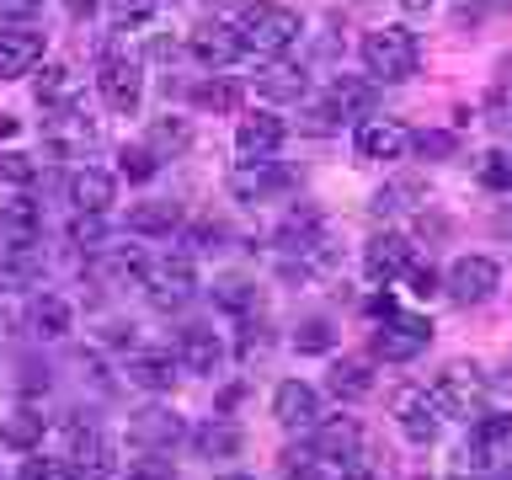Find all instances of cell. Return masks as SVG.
<instances>
[{"label": "cell", "instance_id": "cell-52", "mask_svg": "<svg viewBox=\"0 0 512 480\" xmlns=\"http://www.w3.org/2000/svg\"><path fill=\"white\" fill-rule=\"evenodd\" d=\"M342 480H384V475H374V470H358V464H347Z\"/></svg>", "mask_w": 512, "mask_h": 480}, {"label": "cell", "instance_id": "cell-58", "mask_svg": "<svg viewBox=\"0 0 512 480\" xmlns=\"http://www.w3.org/2000/svg\"><path fill=\"white\" fill-rule=\"evenodd\" d=\"M502 112H507V123H512V91L502 96Z\"/></svg>", "mask_w": 512, "mask_h": 480}, {"label": "cell", "instance_id": "cell-25", "mask_svg": "<svg viewBox=\"0 0 512 480\" xmlns=\"http://www.w3.org/2000/svg\"><path fill=\"white\" fill-rule=\"evenodd\" d=\"M187 48L198 64H230V59H240V32L230 22H203V27H192Z\"/></svg>", "mask_w": 512, "mask_h": 480}, {"label": "cell", "instance_id": "cell-4", "mask_svg": "<svg viewBox=\"0 0 512 480\" xmlns=\"http://www.w3.org/2000/svg\"><path fill=\"white\" fill-rule=\"evenodd\" d=\"M139 288L150 294V304L160 310H176V304H187L198 294V267H192L187 251H171V256H150L139 272Z\"/></svg>", "mask_w": 512, "mask_h": 480}, {"label": "cell", "instance_id": "cell-28", "mask_svg": "<svg viewBox=\"0 0 512 480\" xmlns=\"http://www.w3.org/2000/svg\"><path fill=\"white\" fill-rule=\"evenodd\" d=\"M256 91L267 96V102H299L304 91H310V75L299 70V64H283V59H272L262 75H256Z\"/></svg>", "mask_w": 512, "mask_h": 480}, {"label": "cell", "instance_id": "cell-50", "mask_svg": "<svg viewBox=\"0 0 512 480\" xmlns=\"http://www.w3.org/2000/svg\"><path fill=\"white\" fill-rule=\"evenodd\" d=\"M406 278H411V294H422V299L438 294V272H432V267H416V262H411Z\"/></svg>", "mask_w": 512, "mask_h": 480}, {"label": "cell", "instance_id": "cell-20", "mask_svg": "<svg viewBox=\"0 0 512 480\" xmlns=\"http://www.w3.org/2000/svg\"><path fill=\"white\" fill-rule=\"evenodd\" d=\"M352 144H358L363 160H400L411 150V134L400 123H390V118H363L358 134H352Z\"/></svg>", "mask_w": 512, "mask_h": 480}, {"label": "cell", "instance_id": "cell-49", "mask_svg": "<svg viewBox=\"0 0 512 480\" xmlns=\"http://www.w3.org/2000/svg\"><path fill=\"white\" fill-rule=\"evenodd\" d=\"M38 11H43V0H0V22H27Z\"/></svg>", "mask_w": 512, "mask_h": 480}, {"label": "cell", "instance_id": "cell-56", "mask_svg": "<svg viewBox=\"0 0 512 480\" xmlns=\"http://www.w3.org/2000/svg\"><path fill=\"white\" fill-rule=\"evenodd\" d=\"M400 6H406V11H427L432 0H400Z\"/></svg>", "mask_w": 512, "mask_h": 480}, {"label": "cell", "instance_id": "cell-29", "mask_svg": "<svg viewBox=\"0 0 512 480\" xmlns=\"http://www.w3.org/2000/svg\"><path fill=\"white\" fill-rule=\"evenodd\" d=\"M427 203V182L422 176H395L374 192V214L390 219V214H406V208H422Z\"/></svg>", "mask_w": 512, "mask_h": 480}, {"label": "cell", "instance_id": "cell-17", "mask_svg": "<svg viewBox=\"0 0 512 480\" xmlns=\"http://www.w3.org/2000/svg\"><path fill=\"white\" fill-rule=\"evenodd\" d=\"M272 422H278V427H315V422H320V395H315V384L283 379L278 390H272Z\"/></svg>", "mask_w": 512, "mask_h": 480}, {"label": "cell", "instance_id": "cell-2", "mask_svg": "<svg viewBox=\"0 0 512 480\" xmlns=\"http://www.w3.org/2000/svg\"><path fill=\"white\" fill-rule=\"evenodd\" d=\"M240 32V54H256V59H283L288 48L299 43V11H288V6H251L246 16L235 22Z\"/></svg>", "mask_w": 512, "mask_h": 480}, {"label": "cell", "instance_id": "cell-54", "mask_svg": "<svg viewBox=\"0 0 512 480\" xmlns=\"http://www.w3.org/2000/svg\"><path fill=\"white\" fill-rule=\"evenodd\" d=\"M288 480H320V475L310 470V464H294V470H288Z\"/></svg>", "mask_w": 512, "mask_h": 480}, {"label": "cell", "instance_id": "cell-31", "mask_svg": "<svg viewBox=\"0 0 512 480\" xmlns=\"http://www.w3.org/2000/svg\"><path fill=\"white\" fill-rule=\"evenodd\" d=\"M43 432H48V416H43V411H32V406H22V411H11L6 422H0V443H6V448H22V454H32V448L43 443Z\"/></svg>", "mask_w": 512, "mask_h": 480}, {"label": "cell", "instance_id": "cell-33", "mask_svg": "<svg viewBox=\"0 0 512 480\" xmlns=\"http://www.w3.org/2000/svg\"><path fill=\"white\" fill-rule=\"evenodd\" d=\"M368 390H374V363L368 358H342L331 368V395L336 400H363Z\"/></svg>", "mask_w": 512, "mask_h": 480}, {"label": "cell", "instance_id": "cell-61", "mask_svg": "<svg viewBox=\"0 0 512 480\" xmlns=\"http://www.w3.org/2000/svg\"><path fill=\"white\" fill-rule=\"evenodd\" d=\"M502 384H507V390H512V368H507V379H502Z\"/></svg>", "mask_w": 512, "mask_h": 480}, {"label": "cell", "instance_id": "cell-55", "mask_svg": "<svg viewBox=\"0 0 512 480\" xmlns=\"http://www.w3.org/2000/svg\"><path fill=\"white\" fill-rule=\"evenodd\" d=\"M16 134V118H11V112H0V139H11Z\"/></svg>", "mask_w": 512, "mask_h": 480}, {"label": "cell", "instance_id": "cell-10", "mask_svg": "<svg viewBox=\"0 0 512 480\" xmlns=\"http://www.w3.org/2000/svg\"><path fill=\"white\" fill-rule=\"evenodd\" d=\"M70 480H112L118 475V454L96 427H70V448H64Z\"/></svg>", "mask_w": 512, "mask_h": 480}, {"label": "cell", "instance_id": "cell-47", "mask_svg": "<svg viewBox=\"0 0 512 480\" xmlns=\"http://www.w3.org/2000/svg\"><path fill=\"white\" fill-rule=\"evenodd\" d=\"M411 144H416L422 155H432V160L454 155V134H443V128H427V134H411Z\"/></svg>", "mask_w": 512, "mask_h": 480}, {"label": "cell", "instance_id": "cell-15", "mask_svg": "<svg viewBox=\"0 0 512 480\" xmlns=\"http://www.w3.org/2000/svg\"><path fill=\"white\" fill-rule=\"evenodd\" d=\"M43 240V208L32 198L0 203V246L6 251H32Z\"/></svg>", "mask_w": 512, "mask_h": 480}, {"label": "cell", "instance_id": "cell-9", "mask_svg": "<svg viewBox=\"0 0 512 480\" xmlns=\"http://www.w3.org/2000/svg\"><path fill=\"white\" fill-rule=\"evenodd\" d=\"M496 288H502V267H496L491 256H459L443 278V294L454 304H464V310H470V304H486Z\"/></svg>", "mask_w": 512, "mask_h": 480}, {"label": "cell", "instance_id": "cell-21", "mask_svg": "<svg viewBox=\"0 0 512 480\" xmlns=\"http://www.w3.org/2000/svg\"><path fill=\"white\" fill-rule=\"evenodd\" d=\"M176 352H128L123 358V379L134 384V390H150V395H160V390H171V379H176Z\"/></svg>", "mask_w": 512, "mask_h": 480}, {"label": "cell", "instance_id": "cell-14", "mask_svg": "<svg viewBox=\"0 0 512 480\" xmlns=\"http://www.w3.org/2000/svg\"><path fill=\"white\" fill-rule=\"evenodd\" d=\"M358 454H363V422H358V416H326V422H315L310 459H326V464H352Z\"/></svg>", "mask_w": 512, "mask_h": 480}, {"label": "cell", "instance_id": "cell-13", "mask_svg": "<svg viewBox=\"0 0 512 480\" xmlns=\"http://www.w3.org/2000/svg\"><path fill=\"white\" fill-rule=\"evenodd\" d=\"M294 187V176H288L283 166H272V155L262 160H240V166L230 171V192L240 203H267V198H278V192Z\"/></svg>", "mask_w": 512, "mask_h": 480}, {"label": "cell", "instance_id": "cell-48", "mask_svg": "<svg viewBox=\"0 0 512 480\" xmlns=\"http://www.w3.org/2000/svg\"><path fill=\"white\" fill-rule=\"evenodd\" d=\"M123 480H171V464L166 459H139V464H128Z\"/></svg>", "mask_w": 512, "mask_h": 480}, {"label": "cell", "instance_id": "cell-45", "mask_svg": "<svg viewBox=\"0 0 512 480\" xmlns=\"http://www.w3.org/2000/svg\"><path fill=\"white\" fill-rule=\"evenodd\" d=\"M22 480H70V464H64V454H32L22 464Z\"/></svg>", "mask_w": 512, "mask_h": 480}, {"label": "cell", "instance_id": "cell-27", "mask_svg": "<svg viewBox=\"0 0 512 480\" xmlns=\"http://www.w3.org/2000/svg\"><path fill=\"white\" fill-rule=\"evenodd\" d=\"M32 331H38L43 342H59V336H70V331H75V310H70V299L54 294V288H43V294L32 299Z\"/></svg>", "mask_w": 512, "mask_h": 480}, {"label": "cell", "instance_id": "cell-46", "mask_svg": "<svg viewBox=\"0 0 512 480\" xmlns=\"http://www.w3.org/2000/svg\"><path fill=\"white\" fill-rule=\"evenodd\" d=\"M70 240L75 246H86V251H96L107 240V224H102V214H80L75 224H70Z\"/></svg>", "mask_w": 512, "mask_h": 480}, {"label": "cell", "instance_id": "cell-35", "mask_svg": "<svg viewBox=\"0 0 512 480\" xmlns=\"http://www.w3.org/2000/svg\"><path fill=\"white\" fill-rule=\"evenodd\" d=\"M187 144H192V128H187V118H155V123H150V134H144V150H150L155 160L182 155Z\"/></svg>", "mask_w": 512, "mask_h": 480}, {"label": "cell", "instance_id": "cell-42", "mask_svg": "<svg viewBox=\"0 0 512 480\" xmlns=\"http://www.w3.org/2000/svg\"><path fill=\"white\" fill-rule=\"evenodd\" d=\"M331 342H336L331 320H304V326L294 331V347L299 352H331Z\"/></svg>", "mask_w": 512, "mask_h": 480}, {"label": "cell", "instance_id": "cell-11", "mask_svg": "<svg viewBox=\"0 0 512 480\" xmlns=\"http://www.w3.org/2000/svg\"><path fill=\"white\" fill-rule=\"evenodd\" d=\"M182 438H187V422L171 406H144L128 416V443L144 448V454H171Z\"/></svg>", "mask_w": 512, "mask_h": 480}, {"label": "cell", "instance_id": "cell-5", "mask_svg": "<svg viewBox=\"0 0 512 480\" xmlns=\"http://www.w3.org/2000/svg\"><path fill=\"white\" fill-rule=\"evenodd\" d=\"M96 91H102V102L112 112H123V118H134L139 102H144V64L134 54H118V48H107L102 64H96Z\"/></svg>", "mask_w": 512, "mask_h": 480}, {"label": "cell", "instance_id": "cell-41", "mask_svg": "<svg viewBox=\"0 0 512 480\" xmlns=\"http://www.w3.org/2000/svg\"><path fill=\"white\" fill-rule=\"evenodd\" d=\"M214 299H219L230 315H251V310H256V288H251V283H235V278H230V283H219V288H214Z\"/></svg>", "mask_w": 512, "mask_h": 480}, {"label": "cell", "instance_id": "cell-3", "mask_svg": "<svg viewBox=\"0 0 512 480\" xmlns=\"http://www.w3.org/2000/svg\"><path fill=\"white\" fill-rule=\"evenodd\" d=\"M432 400H438V411L443 416H480L486 411V400H491V379L480 374V363H448L438 379H432Z\"/></svg>", "mask_w": 512, "mask_h": 480}, {"label": "cell", "instance_id": "cell-22", "mask_svg": "<svg viewBox=\"0 0 512 480\" xmlns=\"http://www.w3.org/2000/svg\"><path fill=\"white\" fill-rule=\"evenodd\" d=\"M112 198H118V182H112V171L102 166H80L70 176V203L80 208V214H107Z\"/></svg>", "mask_w": 512, "mask_h": 480}, {"label": "cell", "instance_id": "cell-12", "mask_svg": "<svg viewBox=\"0 0 512 480\" xmlns=\"http://www.w3.org/2000/svg\"><path fill=\"white\" fill-rule=\"evenodd\" d=\"M416 262V251H411V240L400 235V230H384L374 235L363 246V272H368V283H395V278H406Z\"/></svg>", "mask_w": 512, "mask_h": 480}, {"label": "cell", "instance_id": "cell-8", "mask_svg": "<svg viewBox=\"0 0 512 480\" xmlns=\"http://www.w3.org/2000/svg\"><path fill=\"white\" fill-rule=\"evenodd\" d=\"M390 416L411 443H438L443 411H438V400H432V390H422V384H400L390 395Z\"/></svg>", "mask_w": 512, "mask_h": 480}, {"label": "cell", "instance_id": "cell-26", "mask_svg": "<svg viewBox=\"0 0 512 480\" xmlns=\"http://www.w3.org/2000/svg\"><path fill=\"white\" fill-rule=\"evenodd\" d=\"M379 102V91H374V80H358V75H336L331 80V91H326V107L336 112V118H368Z\"/></svg>", "mask_w": 512, "mask_h": 480}, {"label": "cell", "instance_id": "cell-34", "mask_svg": "<svg viewBox=\"0 0 512 480\" xmlns=\"http://www.w3.org/2000/svg\"><path fill=\"white\" fill-rule=\"evenodd\" d=\"M315 235H326L320 208H288V219L278 224V246H283V251H304Z\"/></svg>", "mask_w": 512, "mask_h": 480}, {"label": "cell", "instance_id": "cell-23", "mask_svg": "<svg viewBox=\"0 0 512 480\" xmlns=\"http://www.w3.org/2000/svg\"><path fill=\"white\" fill-rule=\"evenodd\" d=\"M187 438L203 459H235L240 448H246V432H240V422H230V416H208L203 427L187 432Z\"/></svg>", "mask_w": 512, "mask_h": 480}, {"label": "cell", "instance_id": "cell-18", "mask_svg": "<svg viewBox=\"0 0 512 480\" xmlns=\"http://www.w3.org/2000/svg\"><path fill=\"white\" fill-rule=\"evenodd\" d=\"M43 64V32L32 27H6L0 32V80H22Z\"/></svg>", "mask_w": 512, "mask_h": 480}, {"label": "cell", "instance_id": "cell-39", "mask_svg": "<svg viewBox=\"0 0 512 480\" xmlns=\"http://www.w3.org/2000/svg\"><path fill=\"white\" fill-rule=\"evenodd\" d=\"M118 171L128 176V182H150V176L160 171V160L144 150V144H128V150H118Z\"/></svg>", "mask_w": 512, "mask_h": 480}, {"label": "cell", "instance_id": "cell-57", "mask_svg": "<svg viewBox=\"0 0 512 480\" xmlns=\"http://www.w3.org/2000/svg\"><path fill=\"white\" fill-rule=\"evenodd\" d=\"M502 86H512V54L502 59Z\"/></svg>", "mask_w": 512, "mask_h": 480}, {"label": "cell", "instance_id": "cell-40", "mask_svg": "<svg viewBox=\"0 0 512 480\" xmlns=\"http://www.w3.org/2000/svg\"><path fill=\"white\" fill-rule=\"evenodd\" d=\"M160 0H107V11H112V22L118 27H144L155 16Z\"/></svg>", "mask_w": 512, "mask_h": 480}, {"label": "cell", "instance_id": "cell-51", "mask_svg": "<svg viewBox=\"0 0 512 480\" xmlns=\"http://www.w3.org/2000/svg\"><path fill=\"white\" fill-rule=\"evenodd\" d=\"M363 310H368V315H374V320H384V315H395V310H400V304H395L390 294H374V299H368V304H363Z\"/></svg>", "mask_w": 512, "mask_h": 480}, {"label": "cell", "instance_id": "cell-59", "mask_svg": "<svg viewBox=\"0 0 512 480\" xmlns=\"http://www.w3.org/2000/svg\"><path fill=\"white\" fill-rule=\"evenodd\" d=\"M219 480H256V475H219Z\"/></svg>", "mask_w": 512, "mask_h": 480}, {"label": "cell", "instance_id": "cell-6", "mask_svg": "<svg viewBox=\"0 0 512 480\" xmlns=\"http://www.w3.org/2000/svg\"><path fill=\"white\" fill-rule=\"evenodd\" d=\"M459 459H464V470H486V475L512 470V416H486L480 411Z\"/></svg>", "mask_w": 512, "mask_h": 480}, {"label": "cell", "instance_id": "cell-7", "mask_svg": "<svg viewBox=\"0 0 512 480\" xmlns=\"http://www.w3.org/2000/svg\"><path fill=\"white\" fill-rule=\"evenodd\" d=\"M432 342V320L427 315H406V310H395V315H384L379 320V331H374V358L384 363H411V358H422Z\"/></svg>", "mask_w": 512, "mask_h": 480}, {"label": "cell", "instance_id": "cell-19", "mask_svg": "<svg viewBox=\"0 0 512 480\" xmlns=\"http://www.w3.org/2000/svg\"><path fill=\"white\" fill-rule=\"evenodd\" d=\"M150 251L144 246H96V256L86 262V278L91 283H139Z\"/></svg>", "mask_w": 512, "mask_h": 480}, {"label": "cell", "instance_id": "cell-43", "mask_svg": "<svg viewBox=\"0 0 512 480\" xmlns=\"http://www.w3.org/2000/svg\"><path fill=\"white\" fill-rule=\"evenodd\" d=\"M475 176H480V187H491V192H512V160L507 155H486L475 166Z\"/></svg>", "mask_w": 512, "mask_h": 480}, {"label": "cell", "instance_id": "cell-16", "mask_svg": "<svg viewBox=\"0 0 512 480\" xmlns=\"http://www.w3.org/2000/svg\"><path fill=\"white\" fill-rule=\"evenodd\" d=\"M283 118L278 112H267V107H256V112H246V118L235 123V150H240V160H262V155H272L283 144Z\"/></svg>", "mask_w": 512, "mask_h": 480}, {"label": "cell", "instance_id": "cell-53", "mask_svg": "<svg viewBox=\"0 0 512 480\" xmlns=\"http://www.w3.org/2000/svg\"><path fill=\"white\" fill-rule=\"evenodd\" d=\"M64 6H70V16H91L96 0H64Z\"/></svg>", "mask_w": 512, "mask_h": 480}, {"label": "cell", "instance_id": "cell-32", "mask_svg": "<svg viewBox=\"0 0 512 480\" xmlns=\"http://www.w3.org/2000/svg\"><path fill=\"white\" fill-rule=\"evenodd\" d=\"M32 91H38L43 107H70L80 96V80H75L70 64H43V75L32 80Z\"/></svg>", "mask_w": 512, "mask_h": 480}, {"label": "cell", "instance_id": "cell-1", "mask_svg": "<svg viewBox=\"0 0 512 480\" xmlns=\"http://www.w3.org/2000/svg\"><path fill=\"white\" fill-rule=\"evenodd\" d=\"M363 70L384 80V86H400V80H411L422 70V43H416L411 27H374L363 32Z\"/></svg>", "mask_w": 512, "mask_h": 480}, {"label": "cell", "instance_id": "cell-30", "mask_svg": "<svg viewBox=\"0 0 512 480\" xmlns=\"http://www.w3.org/2000/svg\"><path fill=\"white\" fill-rule=\"evenodd\" d=\"M123 224L128 235H171L182 230V203H134Z\"/></svg>", "mask_w": 512, "mask_h": 480}, {"label": "cell", "instance_id": "cell-60", "mask_svg": "<svg viewBox=\"0 0 512 480\" xmlns=\"http://www.w3.org/2000/svg\"><path fill=\"white\" fill-rule=\"evenodd\" d=\"M486 6H512V0H486Z\"/></svg>", "mask_w": 512, "mask_h": 480}, {"label": "cell", "instance_id": "cell-24", "mask_svg": "<svg viewBox=\"0 0 512 480\" xmlns=\"http://www.w3.org/2000/svg\"><path fill=\"white\" fill-rule=\"evenodd\" d=\"M176 363H182L187 374H219V363H224L219 336L203 331V326H187L182 336H176Z\"/></svg>", "mask_w": 512, "mask_h": 480}, {"label": "cell", "instance_id": "cell-37", "mask_svg": "<svg viewBox=\"0 0 512 480\" xmlns=\"http://www.w3.org/2000/svg\"><path fill=\"white\" fill-rule=\"evenodd\" d=\"M192 107H203V112H235L240 107V86H235V80H198V86H192Z\"/></svg>", "mask_w": 512, "mask_h": 480}, {"label": "cell", "instance_id": "cell-36", "mask_svg": "<svg viewBox=\"0 0 512 480\" xmlns=\"http://www.w3.org/2000/svg\"><path fill=\"white\" fill-rule=\"evenodd\" d=\"M96 139V123H86V112L75 102L59 107V118H48V144H59V150H75V144H91Z\"/></svg>", "mask_w": 512, "mask_h": 480}, {"label": "cell", "instance_id": "cell-44", "mask_svg": "<svg viewBox=\"0 0 512 480\" xmlns=\"http://www.w3.org/2000/svg\"><path fill=\"white\" fill-rule=\"evenodd\" d=\"M0 176L16 182V187H27L32 176H38V160H32L27 150H0Z\"/></svg>", "mask_w": 512, "mask_h": 480}, {"label": "cell", "instance_id": "cell-38", "mask_svg": "<svg viewBox=\"0 0 512 480\" xmlns=\"http://www.w3.org/2000/svg\"><path fill=\"white\" fill-rule=\"evenodd\" d=\"M240 363H251V358H267L272 352V326L267 320H246V326H240Z\"/></svg>", "mask_w": 512, "mask_h": 480}]
</instances>
